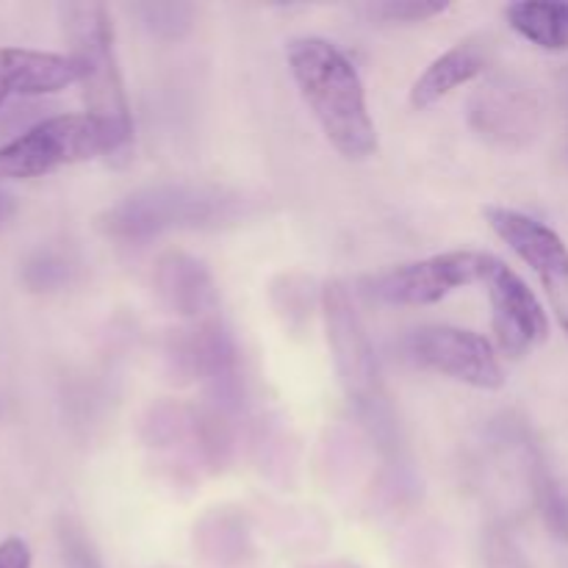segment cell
Here are the masks:
<instances>
[{
  "mask_svg": "<svg viewBox=\"0 0 568 568\" xmlns=\"http://www.w3.org/2000/svg\"><path fill=\"white\" fill-rule=\"evenodd\" d=\"M286 61L331 148L347 161H366L375 155L377 128L353 61L331 39L322 37L292 39L286 44Z\"/></svg>",
  "mask_w": 568,
  "mask_h": 568,
  "instance_id": "obj_1",
  "label": "cell"
},
{
  "mask_svg": "<svg viewBox=\"0 0 568 568\" xmlns=\"http://www.w3.org/2000/svg\"><path fill=\"white\" fill-rule=\"evenodd\" d=\"M131 142L133 136L89 111L44 116L0 148V181H28L100 155H120Z\"/></svg>",
  "mask_w": 568,
  "mask_h": 568,
  "instance_id": "obj_2",
  "label": "cell"
},
{
  "mask_svg": "<svg viewBox=\"0 0 568 568\" xmlns=\"http://www.w3.org/2000/svg\"><path fill=\"white\" fill-rule=\"evenodd\" d=\"M61 28L70 42L67 55L81 70L89 114L100 116L133 136L131 105H128L125 87H122L109 9L100 3H89V0L87 3H64L61 6Z\"/></svg>",
  "mask_w": 568,
  "mask_h": 568,
  "instance_id": "obj_3",
  "label": "cell"
},
{
  "mask_svg": "<svg viewBox=\"0 0 568 568\" xmlns=\"http://www.w3.org/2000/svg\"><path fill=\"white\" fill-rule=\"evenodd\" d=\"M239 197L209 186L161 183L139 189L105 211L100 231L114 239H150L178 227H214L236 216Z\"/></svg>",
  "mask_w": 568,
  "mask_h": 568,
  "instance_id": "obj_4",
  "label": "cell"
},
{
  "mask_svg": "<svg viewBox=\"0 0 568 568\" xmlns=\"http://www.w3.org/2000/svg\"><path fill=\"white\" fill-rule=\"evenodd\" d=\"M494 255L480 250H449L430 258L392 266L366 277V294L388 305H436L458 288L483 283Z\"/></svg>",
  "mask_w": 568,
  "mask_h": 568,
  "instance_id": "obj_5",
  "label": "cell"
},
{
  "mask_svg": "<svg viewBox=\"0 0 568 568\" xmlns=\"http://www.w3.org/2000/svg\"><path fill=\"white\" fill-rule=\"evenodd\" d=\"M399 349L408 364L425 372H436V375L458 381L464 386L480 388V392H497L505 383L503 364L494 353V344L466 327H416L399 342Z\"/></svg>",
  "mask_w": 568,
  "mask_h": 568,
  "instance_id": "obj_6",
  "label": "cell"
},
{
  "mask_svg": "<svg viewBox=\"0 0 568 568\" xmlns=\"http://www.w3.org/2000/svg\"><path fill=\"white\" fill-rule=\"evenodd\" d=\"M488 227L536 272L552 303L555 316L568 336V247L549 225L505 205L483 209Z\"/></svg>",
  "mask_w": 568,
  "mask_h": 568,
  "instance_id": "obj_7",
  "label": "cell"
},
{
  "mask_svg": "<svg viewBox=\"0 0 568 568\" xmlns=\"http://www.w3.org/2000/svg\"><path fill=\"white\" fill-rule=\"evenodd\" d=\"M491 300V327L505 358H525L549 338V316L525 277L494 255L483 281Z\"/></svg>",
  "mask_w": 568,
  "mask_h": 568,
  "instance_id": "obj_8",
  "label": "cell"
},
{
  "mask_svg": "<svg viewBox=\"0 0 568 568\" xmlns=\"http://www.w3.org/2000/svg\"><path fill=\"white\" fill-rule=\"evenodd\" d=\"M322 311H325L327 344L333 349L338 377H342L349 397L364 403L375 394L377 366L369 336H366L347 286L342 281L325 283V288H322Z\"/></svg>",
  "mask_w": 568,
  "mask_h": 568,
  "instance_id": "obj_9",
  "label": "cell"
},
{
  "mask_svg": "<svg viewBox=\"0 0 568 568\" xmlns=\"http://www.w3.org/2000/svg\"><path fill=\"white\" fill-rule=\"evenodd\" d=\"M81 83V70L70 55L48 50L0 48V111L14 98H42Z\"/></svg>",
  "mask_w": 568,
  "mask_h": 568,
  "instance_id": "obj_10",
  "label": "cell"
},
{
  "mask_svg": "<svg viewBox=\"0 0 568 568\" xmlns=\"http://www.w3.org/2000/svg\"><path fill=\"white\" fill-rule=\"evenodd\" d=\"M488 64H491L488 44L475 42V39L455 44V48H449L447 53L438 55V59L416 78L414 89H410V105L419 111L430 109L438 100L453 94L455 89L466 87V83H471L475 78L486 75Z\"/></svg>",
  "mask_w": 568,
  "mask_h": 568,
  "instance_id": "obj_11",
  "label": "cell"
},
{
  "mask_svg": "<svg viewBox=\"0 0 568 568\" xmlns=\"http://www.w3.org/2000/svg\"><path fill=\"white\" fill-rule=\"evenodd\" d=\"M155 292L161 303L181 316H200L216 305L209 270L186 253H166L155 264Z\"/></svg>",
  "mask_w": 568,
  "mask_h": 568,
  "instance_id": "obj_12",
  "label": "cell"
},
{
  "mask_svg": "<svg viewBox=\"0 0 568 568\" xmlns=\"http://www.w3.org/2000/svg\"><path fill=\"white\" fill-rule=\"evenodd\" d=\"M532 120V105L510 83H488L471 103V125L488 139L510 142L527 133Z\"/></svg>",
  "mask_w": 568,
  "mask_h": 568,
  "instance_id": "obj_13",
  "label": "cell"
},
{
  "mask_svg": "<svg viewBox=\"0 0 568 568\" xmlns=\"http://www.w3.org/2000/svg\"><path fill=\"white\" fill-rule=\"evenodd\" d=\"M510 28L541 50H568V3L564 0H519L505 9Z\"/></svg>",
  "mask_w": 568,
  "mask_h": 568,
  "instance_id": "obj_14",
  "label": "cell"
},
{
  "mask_svg": "<svg viewBox=\"0 0 568 568\" xmlns=\"http://www.w3.org/2000/svg\"><path fill=\"white\" fill-rule=\"evenodd\" d=\"M449 9V3L442 0H383V3L369 6V14L377 17L383 22H427L433 17L444 14Z\"/></svg>",
  "mask_w": 568,
  "mask_h": 568,
  "instance_id": "obj_15",
  "label": "cell"
},
{
  "mask_svg": "<svg viewBox=\"0 0 568 568\" xmlns=\"http://www.w3.org/2000/svg\"><path fill=\"white\" fill-rule=\"evenodd\" d=\"M142 22L161 37H181L192 26V6L181 3H148L139 6Z\"/></svg>",
  "mask_w": 568,
  "mask_h": 568,
  "instance_id": "obj_16",
  "label": "cell"
},
{
  "mask_svg": "<svg viewBox=\"0 0 568 568\" xmlns=\"http://www.w3.org/2000/svg\"><path fill=\"white\" fill-rule=\"evenodd\" d=\"M61 549H64L67 568H100L92 544L83 536L81 527H75L72 521H64V527H61Z\"/></svg>",
  "mask_w": 568,
  "mask_h": 568,
  "instance_id": "obj_17",
  "label": "cell"
},
{
  "mask_svg": "<svg viewBox=\"0 0 568 568\" xmlns=\"http://www.w3.org/2000/svg\"><path fill=\"white\" fill-rule=\"evenodd\" d=\"M486 568H530L514 538L503 530H488L486 536Z\"/></svg>",
  "mask_w": 568,
  "mask_h": 568,
  "instance_id": "obj_18",
  "label": "cell"
},
{
  "mask_svg": "<svg viewBox=\"0 0 568 568\" xmlns=\"http://www.w3.org/2000/svg\"><path fill=\"white\" fill-rule=\"evenodd\" d=\"M541 497H544V516H547V525L552 527L558 536H568V505L566 497L560 494V488L555 483H544L541 488Z\"/></svg>",
  "mask_w": 568,
  "mask_h": 568,
  "instance_id": "obj_19",
  "label": "cell"
},
{
  "mask_svg": "<svg viewBox=\"0 0 568 568\" xmlns=\"http://www.w3.org/2000/svg\"><path fill=\"white\" fill-rule=\"evenodd\" d=\"M0 568H31V549L22 538L0 541Z\"/></svg>",
  "mask_w": 568,
  "mask_h": 568,
  "instance_id": "obj_20",
  "label": "cell"
},
{
  "mask_svg": "<svg viewBox=\"0 0 568 568\" xmlns=\"http://www.w3.org/2000/svg\"><path fill=\"white\" fill-rule=\"evenodd\" d=\"M6 211H9V197H6L3 192H0V220L6 216Z\"/></svg>",
  "mask_w": 568,
  "mask_h": 568,
  "instance_id": "obj_21",
  "label": "cell"
}]
</instances>
